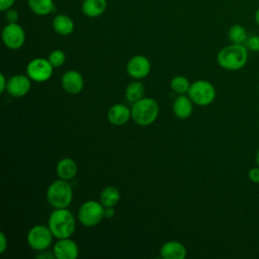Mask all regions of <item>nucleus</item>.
I'll return each mask as SVG.
<instances>
[{"label":"nucleus","mask_w":259,"mask_h":259,"mask_svg":"<svg viewBox=\"0 0 259 259\" xmlns=\"http://www.w3.org/2000/svg\"><path fill=\"white\" fill-rule=\"evenodd\" d=\"M248 60V51L243 44H231L220 50L217 55L219 65L230 71L242 69Z\"/></svg>","instance_id":"1"},{"label":"nucleus","mask_w":259,"mask_h":259,"mask_svg":"<svg viewBox=\"0 0 259 259\" xmlns=\"http://www.w3.org/2000/svg\"><path fill=\"white\" fill-rule=\"evenodd\" d=\"M48 227L58 239L70 238L75 232L76 222L73 213L66 208H56L49 218Z\"/></svg>","instance_id":"2"},{"label":"nucleus","mask_w":259,"mask_h":259,"mask_svg":"<svg viewBox=\"0 0 259 259\" xmlns=\"http://www.w3.org/2000/svg\"><path fill=\"white\" fill-rule=\"evenodd\" d=\"M131 112L134 121L145 126L156 120L159 114V105L156 100L149 97H143L133 103Z\"/></svg>","instance_id":"3"},{"label":"nucleus","mask_w":259,"mask_h":259,"mask_svg":"<svg viewBox=\"0 0 259 259\" xmlns=\"http://www.w3.org/2000/svg\"><path fill=\"white\" fill-rule=\"evenodd\" d=\"M47 199L55 208H66L73 199V190L67 180L60 179L50 184L47 190Z\"/></svg>","instance_id":"4"},{"label":"nucleus","mask_w":259,"mask_h":259,"mask_svg":"<svg viewBox=\"0 0 259 259\" xmlns=\"http://www.w3.org/2000/svg\"><path fill=\"white\" fill-rule=\"evenodd\" d=\"M187 93L192 102L201 106L210 104L215 98L213 85L204 80H198L191 84Z\"/></svg>","instance_id":"5"},{"label":"nucleus","mask_w":259,"mask_h":259,"mask_svg":"<svg viewBox=\"0 0 259 259\" xmlns=\"http://www.w3.org/2000/svg\"><path fill=\"white\" fill-rule=\"evenodd\" d=\"M104 206L102 203H98L94 200H88L84 202L78 212V219L80 223L86 227H93L99 224L104 215Z\"/></svg>","instance_id":"6"},{"label":"nucleus","mask_w":259,"mask_h":259,"mask_svg":"<svg viewBox=\"0 0 259 259\" xmlns=\"http://www.w3.org/2000/svg\"><path fill=\"white\" fill-rule=\"evenodd\" d=\"M53 234L49 227L36 225L32 227L27 234V243L29 247L35 251L46 250L52 243Z\"/></svg>","instance_id":"7"},{"label":"nucleus","mask_w":259,"mask_h":259,"mask_svg":"<svg viewBox=\"0 0 259 259\" xmlns=\"http://www.w3.org/2000/svg\"><path fill=\"white\" fill-rule=\"evenodd\" d=\"M53 66L46 59H34L27 65L26 72L28 77L35 82H45L49 80L53 74Z\"/></svg>","instance_id":"8"},{"label":"nucleus","mask_w":259,"mask_h":259,"mask_svg":"<svg viewBox=\"0 0 259 259\" xmlns=\"http://www.w3.org/2000/svg\"><path fill=\"white\" fill-rule=\"evenodd\" d=\"M2 40L4 45L11 50L21 48L25 41V33L23 28L17 24V22L8 23L2 30Z\"/></svg>","instance_id":"9"},{"label":"nucleus","mask_w":259,"mask_h":259,"mask_svg":"<svg viewBox=\"0 0 259 259\" xmlns=\"http://www.w3.org/2000/svg\"><path fill=\"white\" fill-rule=\"evenodd\" d=\"M127 73L135 79H143L150 73L151 64L149 60L142 55H137L131 58L126 66Z\"/></svg>","instance_id":"10"},{"label":"nucleus","mask_w":259,"mask_h":259,"mask_svg":"<svg viewBox=\"0 0 259 259\" xmlns=\"http://www.w3.org/2000/svg\"><path fill=\"white\" fill-rule=\"evenodd\" d=\"M53 253L58 259H76L79 255V248L76 242L69 238L59 239L54 246Z\"/></svg>","instance_id":"11"},{"label":"nucleus","mask_w":259,"mask_h":259,"mask_svg":"<svg viewBox=\"0 0 259 259\" xmlns=\"http://www.w3.org/2000/svg\"><path fill=\"white\" fill-rule=\"evenodd\" d=\"M30 80L31 79L29 77H26L24 75L12 76L7 81L6 90L11 96L21 97L29 91L30 86H31Z\"/></svg>","instance_id":"12"},{"label":"nucleus","mask_w":259,"mask_h":259,"mask_svg":"<svg viewBox=\"0 0 259 259\" xmlns=\"http://www.w3.org/2000/svg\"><path fill=\"white\" fill-rule=\"evenodd\" d=\"M62 86L65 91L76 94L79 93L84 86V79L82 75L74 70L67 71L62 77Z\"/></svg>","instance_id":"13"},{"label":"nucleus","mask_w":259,"mask_h":259,"mask_svg":"<svg viewBox=\"0 0 259 259\" xmlns=\"http://www.w3.org/2000/svg\"><path fill=\"white\" fill-rule=\"evenodd\" d=\"M132 117L131 109L123 104H115L107 112V118L114 125H123Z\"/></svg>","instance_id":"14"},{"label":"nucleus","mask_w":259,"mask_h":259,"mask_svg":"<svg viewBox=\"0 0 259 259\" xmlns=\"http://www.w3.org/2000/svg\"><path fill=\"white\" fill-rule=\"evenodd\" d=\"M160 254L164 259H184L186 249L180 242L168 241L161 247Z\"/></svg>","instance_id":"15"},{"label":"nucleus","mask_w":259,"mask_h":259,"mask_svg":"<svg viewBox=\"0 0 259 259\" xmlns=\"http://www.w3.org/2000/svg\"><path fill=\"white\" fill-rule=\"evenodd\" d=\"M173 112L175 116L181 119L189 117L192 113V100L189 96L182 94L177 96L173 102Z\"/></svg>","instance_id":"16"},{"label":"nucleus","mask_w":259,"mask_h":259,"mask_svg":"<svg viewBox=\"0 0 259 259\" xmlns=\"http://www.w3.org/2000/svg\"><path fill=\"white\" fill-rule=\"evenodd\" d=\"M53 28L60 35H69L74 30L73 20L65 14H58L53 19Z\"/></svg>","instance_id":"17"},{"label":"nucleus","mask_w":259,"mask_h":259,"mask_svg":"<svg viewBox=\"0 0 259 259\" xmlns=\"http://www.w3.org/2000/svg\"><path fill=\"white\" fill-rule=\"evenodd\" d=\"M56 171L61 179L69 180L75 177L77 173V165L73 159L64 158L58 162Z\"/></svg>","instance_id":"18"},{"label":"nucleus","mask_w":259,"mask_h":259,"mask_svg":"<svg viewBox=\"0 0 259 259\" xmlns=\"http://www.w3.org/2000/svg\"><path fill=\"white\" fill-rule=\"evenodd\" d=\"M106 6V0H84L82 11L88 17H97L105 11Z\"/></svg>","instance_id":"19"},{"label":"nucleus","mask_w":259,"mask_h":259,"mask_svg":"<svg viewBox=\"0 0 259 259\" xmlns=\"http://www.w3.org/2000/svg\"><path fill=\"white\" fill-rule=\"evenodd\" d=\"M120 199L119 190L114 186L105 187L100 194V202L104 207H113Z\"/></svg>","instance_id":"20"},{"label":"nucleus","mask_w":259,"mask_h":259,"mask_svg":"<svg viewBox=\"0 0 259 259\" xmlns=\"http://www.w3.org/2000/svg\"><path fill=\"white\" fill-rule=\"evenodd\" d=\"M28 6L37 15H47L54 10L53 0H28Z\"/></svg>","instance_id":"21"},{"label":"nucleus","mask_w":259,"mask_h":259,"mask_svg":"<svg viewBox=\"0 0 259 259\" xmlns=\"http://www.w3.org/2000/svg\"><path fill=\"white\" fill-rule=\"evenodd\" d=\"M145 93V87L141 82H133L131 83L125 90V97L127 101L134 103L141 98L144 97Z\"/></svg>","instance_id":"22"},{"label":"nucleus","mask_w":259,"mask_h":259,"mask_svg":"<svg viewBox=\"0 0 259 259\" xmlns=\"http://www.w3.org/2000/svg\"><path fill=\"white\" fill-rule=\"evenodd\" d=\"M228 37L232 44H243L247 39V31L241 24H234L228 31Z\"/></svg>","instance_id":"23"},{"label":"nucleus","mask_w":259,"mask_h":259,"mask_svg":"<svg viewBox=\"0 0 259 259\" xmlns=\"http://www.w3.org/2000/svg\"><path fill=\"white\" fill-rule=\"evenodd\" d=\"M171 88L174 92L178 93V94H183L188 92L189 90V82L185 77L182 76H176L171 80Z\"/></svg>","instance_id":"24"},{"label":"nucleus","mask_w":259,"mask_h":259,"mask_svg":"<svg viewBox=\"0 0 259 259\" xmlns=\"http://www.w3.org/2000/svg\"><path fill=\"white\" fill-rule=\"evenodd\" d=\"M49 62L52 64L53 67H61L66 60V55L61 50H55L49 55Z\"/></svg>","instance_id":"25"},{"label":"nucleus","mask_w":259,"mask_h":259,"mask_svg":"<svg viewBox=\"0 0 259 259\" xmlns=\"http://www.w3.org/2000/svg\"><path fill=\"white\" fill-rule=\"evenodd\" d=\"M5 18L8 23H16L18 20V12L15 9H8L5 13Z\"/></svg>","instance_id":"26"},{"label":"nucleus","mask_w":259,"mask_h":259,"mask_svg":"<svg viewBox=\"0 0 259 259\" xmlns=\"http://www.w3.org/2000/svg\"><path fill=\"white\" fill-rule=\"evenodd\" d=\"M248 48L253 52H259V35H254L250 37L247 41Z\"/></svg>","instance_id":"27"},{"label":"nucleus","mask_w":259,"mask_h":259,"mask_svg":"<svg viewBox=\"0 0 259 259\" xmlns=\"http://www.w3.org/2000/svg\"><path fill=\"white\" fill-rule=\"evenodd\" d=\"M248 176L252 182L259 183V167H254V168L250 169Z\"/></svg>","instance_id":"28"},{"label":"nucleus","mask_w":259,"mask_h":259,"mask_svg":"<svg viewBox=\"0 0 259 259\" xmlns=\"http://www.w3.org/2000/svg\"><path fill=\"white\" fill-rule=\"evenodd\" d=\"M15 0H0V10L6 11L9 8H11L14 4Z\"/></svg>","instance_id":"29"},{"label":"nucleus","mask_w":259,"mask_h":259,"mask_svg":"<svg viewBox=\"0 0 259 259\" xmlns=\"http://www.w3.org/2000/svg\"><path fill=\"white\" fill-rule=\"evenodd\" d=\"M0 239H1V243H0V253H4L6 248H7V240L6 237L4 235V233H0Z\"/></svg>","instance_id":"30"},{"label":"nucleus","mask_w":259,"mask_h":259,"mask_svg":"<svg viewBox=\"0 0 259 259\" xmlns=\"http://www.w3.org/2000/svg\"><path fill=\"white\" fill-rule=\"evenodd\" d=\"M0 83H1L0 92H3V91L6 89V87H7V81H6V79H5L4 74H1V75H0Z\"/></svg>","instance_id":"31"},{"label":"nucleus","mask_w":259,"mask_h":259,"mask_svg":"<svg viewBox=\"0 0 259 259\" xmlns=\"http://www.w3.org/2000/svg\"><path fill=\"white\" fill-rule=\"evenodd\" d=\"M104 215L105 218H112L114 215V210L112 209V207H105V211H104Z\"/></svg>","instance_id":"32"},{"label":"nucleus","mask_w":259,"mask_h":259,"mask_svg":"<svg viewBox=\"0 0 259 259\" xmlns=\"http://www.w3.org/2000/svg\"><path fill=\"white\" fill-rule=\"evenodd\" d=\"M45 257H46V258H49V257H50V258H56L54 253H53V254H48V253H46V254H39V255L37 256V258H45Z\"/></svg>","instance_id":"33"},{"label":"nucleus","mask_w":259,"mask_h":259,"mask_svg":"<svg viewBox=\"0 0 259 259\" xmlns=\"http://www.w3.org/2000/svg\"><path fill=\"white\" fill-rule=\"evenodd\" d=\"M255 21H256V23L258 24V26H259V8L256 10V12H255Z\"/></svg>","instance_id":"34"},{"label":"nucleus","mask_w":259,"mask_h":259,"mask_svg":"<svg viewBox=\"0 0 259 259\" xmlns=\"http://www.w3.org/2000/svg\"><path fill=\"white\" fill-rule=\"evenodd\" d=\"M256 162H257V165L259 167V150L257 151V154H256Z\"/></svg>","instance_id":"35"}]
</instances>
